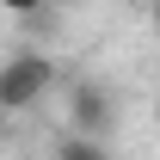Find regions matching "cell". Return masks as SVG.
Returning a JSON list of instances; mask_svg holds the SVG:
<instances>
[{
    "mask_svg": "<svg viewBox=\"0 0 160 160\" xmlns=\"http://www.w3.org/2000/svg\"><path fill=\"white\" fill-rule=\"evenodd\" d=\"M6 129H12V117H6V111H0V142H6Z\"/></svg>",
    "mask_w": 160,
    "mask_h": 160,
    "instance_id": "5",
    "label": "cell"
},
{
    "mask_svg": "<svg viewBox=\"0 0 160 160\" xmlns=\"http://www.w3.org/2000/svg\"><path fill=\"white\" fill-rule=\"evenodd\" d=\"M0 12H12V19H37V12H49V0H0Z\"/></svg>",
    "mask_w": 160,
    "mask_h": 160,
    "instance_id": "4",
    "label": "cell"
},
{
    "mask_svg": "<svg viewBox=\"0 0 160 160\" xmlns=\"http://www.w3.org/2000/svg\"><path fill=\"white\" fill-rule=\"evenodd\" d=\"M49 6H80V0H49Z\"/></svg>",
    "mask_w": 160,
    "mask_h": 160,
    "instance_id": "6",
    "label": "cell"
},
{
    "mask_svg": "<svg viewBox=\"0 0 160 160\" xmlns=\"http://www.w3.org/2000/svg\"><path fill=\"white\" fill-rule=\"evenodd\" d=\"M62 105L74 117V136L111 142V129L123 123V99L111 92V80H62Z\"/></svg>",
    "mask_w": 160,
    "mask_h": 160,
    "instance_id": "2",
    "label": "cell"
},
{
    "mask_svg": "<svg viewBox=\"0 0 160 160\" xmlns=\"http://www.w3.org/2000/svg\"><path fill=\"white\" fill-rule=\"evenodd\" d=\"M56 160H111V142H92V136H62V142H56Z\"/></svg>",
    "mask_w": 160,
    "mask_h": 160,
    "instance_id": "3",
    "label": "cell"
},
{
    "mask_svg": "<svg viewBox=\"0 0 160 160\" xmlns=\"http://www.w3.org/2000/svg\"><path fill=\"white\" fill-rule=\"evenodd\" d=\"M62 86V62L56 56H37V49H12L0 62V111L19 117V111H37L43 99H56Z\"/></svg>",
    "mask_w": 160,
    "mask_h": 160,
    "instance_id": "1",
    "label": "cell"
}]
</instances>
